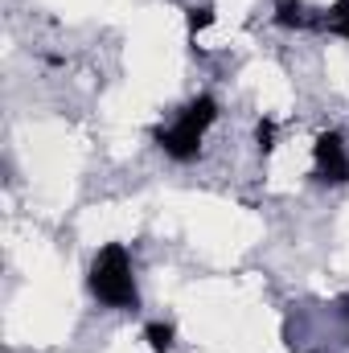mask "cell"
I'll use <instances>...</instances> for the list:
<instances>
[{"mask_svg": "<svg viewBox=\"0 0 349 353\" xmlns=\"http://www.w3.org/2000/svg\"><path fill=\"white\" fill-rule=\"evenodd\" d=\"M90 292L107 308H119V312H136L140 308V292H136L132 259H128L123 243H107L94 255V263H90Z\"/></svg>", "mask_w": 349, "mask_h": 353, "instance_id": "6da1fadb", "label": "cell"}, {"mask_svg": "<svg viewBox=\"0 0 349 353\" xmlns=\"http://www.w3.org/2000/svg\"><path fill=\"white\" fill-rule=\"evenodd\" d=\"M214 119H218V103H214L210 94H197V99L177 115V123L152 132V140L165 148V157H173V161H193L197 148H201V136H206V128H210Z\"/></svg>", "mask_w": 349, "mask_h": 353, "instance_id": "7a4b0ae2", "label": "cell"}, {"mask_svg": "<svg viewBox=\"0 0 349 353\" xmlns=\"http://www.w3.org/2000/svg\"><path fill=\"white\" fill-rule=\"evenodd\" d=\"M312 161H317V181H325V185H346L349 181V152L341 132H321L312 144Z\"/></svg>", "mask_w": 349, "mask_h": 353, "instance_id": "3957f363", "label": "cell"}, {"mask_svg": "<svg viewBox=\"0 0 349 353\" xmlns=\"http://www.w3.org/2000/svg\"><path fill=\"white\" fill-rule=\"evenodd\" d=\"M275 21H279L283 29H308V25H317V17H312L308 4H300V0H279Z\"/></svg>", "mask_w": 349, "mask_h": 353, "instance_id": "277c9868", "label": "cell"}, {"mask_svg": "<svg viewBox=\"0 0 349 353\" xmlns=\"http://www.w3.org/2000/svg\"><path fill=\"white\" fill-rule=\"evenodd\" d=\"M321 25H325L329 33H337V37H346L349 41V0H337V4L321 17Z\"/></svg>", "mask_w": 349, "mask_h": 353, "instance_id": "5b68a950", "label": "cell"}, {"mask_svg": "<svg viewBox=\"0 0 349 353\" xmlns=\"http://www.w3.org/2000/svg\"><path fill=\"white\" fill-rule=\"evenodd\" d=\"M144 337H148V350L152 353H173V325H161V321H152L148 329H144Z\"/></svg>", "mask_w": 349, "mask_h": 353, "instance_id": "8992f818", "label": "cell"}, {"mask_svg": "<svg viewBox=\"0 0 349 353\" xmlns=\"http://www.w3.org/2000/svg\"><path fill=\"white\" fill-rule=\"evenodd\" d=\"M210 25H214V8H210V4L189 8V33H201V29H210Z\"/></svg>", "mask_w": 349, "mask_h": 353, "instance_id": "52a82bcc", "label": "cell"}, {"mask_svg": "<svg viewBox=\"0 0 349 353\" xmlns=\"http://www.w3.org/2000/svg\"><path fill=\"white\" fill-rule=\"evenodd\" d=\"M255 140H259V152H271V148H275V123H271V119H259Z\"/></svg>", "mask_w": 349, "mask_h": 353, "instance_id": "ba28073f", "label": "cell"}, {"mask_svg": "<svg viewBox=\"0 0 349 353\" xmlns=\"http://www.w3.org/2000/svg\"><path fill=\"white\" fill-rule=\"evenodd\" d=\"M341 304H346V312H349V300H341Z\"/></svg>", "mask_w": 349, "mask_h": 353, "instance_id": "9c48e42d", "label": "cell"}]
</instances>
